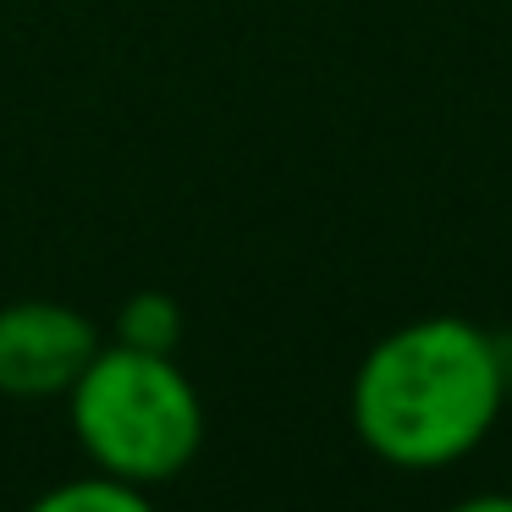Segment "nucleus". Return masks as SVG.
<instances>
[{"instance_id": "3", "label": "nucleus", "mask_w": 512, "mask_h": 512, "mask_svg": "<svg viewBox=\"0 0 512 512\" xmlns=\"http://www.w3.org/2000/svg\"><path fill=\"white\" fill-rule=\"evenodd\" d=\"M94 353H100V331L72 303L23 298L0 309V397L12 402L67 397Z\"/></svg>"}, {"instance_id": "1", "label": "nucleus", "mask_w": 512, "mask_h": 512, "mask_svg": "<svg viewBox=\"0 0 512 512\" xmlns=\"http://www.w3.org/2000/svg\"><path fill=\"white\" fill-rule=\"evenodd\" d=\"M507 386L512 380L490 331L457 314L408 320L358 364L353 430L391 468H452L496 430Z\"/></svg>"}, {"instance_id": "2", "label": "nucleus", "mask_w": 512, "mask_h": 512, "mask_svg": "<svg viewBox=\"0 0 512 512\" xmlns=\"http://www.w3.org/2000/svg\"><path fill=\"white\" fill-rule=\"evenodd\" d=\"M67 424L89 468L149 490L199 457L204 397L177 353L100 342L78 386L67 391Z\"/></svg>"}, {"instance_id": "4", "label": "nucleus", "mask_w": 512, "mask_h": 512, "mask_svg": "<svg viewBox=\"0 0 512 512\" xmlns=\"http://www.w3.org/2000/svg\"><path fill=\"white\" fill-rule=\"evenodd\" d=\"M23 512H155L144 485H127V479H111L100 468L78 479H61V485L39 490Z\"/></svg>"}, {"instance_id": "6", "label": "nucleus", "mask_w": 512, "mask_h": 512, "mask_svg": "<svg viewBox=\"0 0 512 512\" xmlns=\"http://www.w3.org/2000/svg\"><path fill=\"white\" fill-rule=\"evenodd\" d=\"M452 512H512V496H501V490H485V496H468V501H457Z\"/></svg>"}, {"instance_id": "5", "label": "nucleus", "mask_w": 512, "mask_h": 512, "mask_svg": "<svg viewBox=\"0 0 512 512\" xmlns=\"http://www.w3.org/2000/svg\"><path fill=\"white\" fill-rule=\"evenodd\" d=\"M116 342L144 347V353H177L182 347V303L171 292H133V298L116 309Z\"/></svg>"}]
</instances>
